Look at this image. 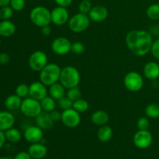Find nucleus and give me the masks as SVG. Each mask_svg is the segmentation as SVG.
I'll return each mask as SVG.
<instances>
[{
	"mask_svg": "<svg viewBox=\"0 0 159 159\" xmlns=\"http://www.w3.org/2000/svg\"><path fill=\"white\" fill-rule=\"evenodd\" d=\"M153 38L152 34L143 30H133L126 36V44L130 52L136 56H145L151 51Z\"/></svg>",
	"mask_w": 159,
	"mask_h": 159,
	"instance_id": "nucleus-1",
	"label": "nucleus"
},
{
	"mask_svg": "<svg viewBox=\"0 0 159 159\" xmlns=\"http://www.w3.org/2000/svg\"><path fill=\"white\" fill-rule=\"evenodd\" d=\"M81 80V75L79 70L74 66L64 67L61 68L59 82L65 87L66 89L79 86Z\"/></svg>",
	"mask_w": 159,
	"mask_h": 159,
	"instance_id": "nucleus-2",
	"label": "nucleus"
},
{
	"mask_svg": "<svg viewBox=\"0 0 159 159\" xmlns=\"http://www.w3.org/2000/svg\"><path fill=\"white\" fill-rule=\"evenodd\" d=\"M61 68L55 63H48L39 73V79L46 86H51L59 82Z\"/></svg>",
	"mask_w": 159,
	"mask_h": 159,
	"instance_id": "nucleus-3",
	"label": "nucleus"
},
{
	"mask_svg": "<svg viewBox=\"0 0 159 159\" xmlns=\"http://www.w3.org/2000/svg\"><path fill=\"white\" fill-rule=\"evenodd\" d=\"M30 19L35 26L41 28L51 23V11L45 6H35L30 12Z\"/></svg>",
	"mask_w": 159,
	"mask_h": 159,
	"instance_id": "nucleus-4",
	"label": "nucleus"
},
{
	"mask_svg": "<svg viewBox=\"0 0 159 159\" xmlns=\"http://www.w3.org/2000/svg\"><path fill=\"white\" fill-rule=\"evenodd\" d=\"M91 20L89 15L84 13H76L75 15L70 17L68 22V27L71 31L74 33H82L88 29L90 25Z\"/></svg>",
	"mask_w": 159,
	"mask_h": 159,
	"instance_id": "nucleus-5",
	"label": "nucleus"
},
{
	"mask_svg": "<svg viewBox=\"0 0 159 159\" xmlns=\"http://www.w3.org/2000/svg\"><path fill=\"white\" fill-rule=\"evenodd\" d=\"M20 110L25 116L30 118H35L43 111L40 101L31 97L23 99Z\"/></svg>",
	"mask_w": 159,
	"mask_h": 159,
	"instance_id": "nucleus-6",
	"label": "nucleus"
},
{
	"mask_svg": "<svg viewBox=\"0 0 159 159\" xmlns=\"http://www.w3.org/2000/svg\"><path fill=\"white\" fill-rule=\"evenodd\" d=\"M124 85L130 92H138L144 85V79L140 73L130 71L124 76Z\"/></svg>",
	"mask_w": 159,
	"mask_h": 159,
	"instance_id": "nucleus-7",
	"label": "nucleus"
},
{
	"mask_svg": "<svg viewBox=\"0 0 159 159\" xmlns=\"http://www.w3.org/2000/svg\"><path fill=\"white\" fill-rule=\"evenodd\" d=\"M48 64V55L42 51H36L33 52L28 60V65L30 69L38 72H40Z\"/></svg>",
	"mask_w": 159,
	"mask_h": 159,
	"instance_id": "nucleus-8",
	"label": "nucleus"
},
{
	"mask_svg": "<svg viewBox=\"0 0 159 159\" xmlns=\"http://www.w3.org/2000/svg\"><path fill=\"white\" fill-rule=\"evenodd\" d=\"M153 141V136L148 130H138L133 138L134 144L140 149H146L151 146Z\"/></svg>",
	"mask_w": 159,
	"mask_h": 159,
	"instance_id": "nucleus-9",
	"label": "nucleus"
},
{
	"mask_svg": "<svg viewBox=\"0 0 159 159\" xmlns=\"http://www.w3.org/2000/svg\"><path fill=\"white\" fill-rule=\"evenodd\" d=\"M61 122L64 125L69 128L78 127L81 123V116L79 112L73 108L63 110L61 113Z\"/></svg>",
	"mask_w": 159,
	"mask_h": 159,
	"instance_id": "nucleus-10",
	"label": "nucleus"
},
{
	"mask_svg": "<svg viewBox=\"0 0 159 159\" xmlns=\"http://www.w3.org/2000/svg\"><path fill=\"white\" fill-rule=\"evenodd\" d=\"M71 43L68 38L59 37L54 39L51 43V50L57 55H65L71 52Z\"/></svg>",
	"mask_w": 159,
	"mask_h": 159,
	"instance_id": "nucleus-11",
	"label": "nucleus"
},
{
	"mask_svg": "<svg viewBox=\"0 0 159 159\" xmlns=\"http://www.w3.org/2000/svg\"><path fill=\"white\" fill-rule=\"evenodd\" d=\"M51 23L56 26H63L69 20V12L67 8L57 6L51 11Z\"/></svg>",
	"mask_w": 159,
	"mask_h": 159,
	"instance_id": "nucleus-12",
	"label": "nucleus"
},
{
	"mask_svg": "<svg viewBox=\"0 0 159 159\" xmlns=\"http://www.w3.org/2000/svg\"><path fill=\"white\" fill-rule=\"evenodd\" d=\"M43 130L37 125L30 126L26 127L23 134L25 140L30 144L40 142L43 138Z\"/></svg>",
	"mask_w": 159,
	"mask_h": 159,
	"instance_id": "nucleus-13",
	"label": "nucleus"
},
{
	"mask_svg": "<svg viewBox=\"0 0 159 159\" xmlns=\"http://www.w3.org/2000/svg\"><path fill=\"white\" fill-rule=\"evenodd\" d=\"M29 96L34 99L40 101L48 96L47 86L40 81L34 82L29 85Z\"/></svg>",
	"mask_w": 159,
	"mask_h": 159,
	"instance_id": "nucleus-14",
	"label": "nucleus"
},
{
	"mask_svg": "<svg viewBox=\"0 0 159 159\" xmlns=\"http://www.w3.org/2000/svg\"><path fill=\"white\" fill-rule=\"evenodd\" d=\"M90 20L93 22H102L108 17L109 11L107 7L101 5L93 6L88 14Z\"/></svg>",
	"mask_w": 159,
	"mask_h": 159,
	"instance_id": "nucleus-15",
	"label": "nucleus"
},
{
	"mask_svg": "<svg viewBox=\"0 0 159 159\" xmlns=\"http://www.w3.org/2000/svg\"><path fill=\"white\" fill-rule=\"evenodd\" d=\"M15 121V116L9 110L0 111V130L5 132L13 127Z\"/></svg>",
	"mask_w": 159,
	"mask_h": 159,
	"instance_id": "nucleus-16",
	"label": "nucleus"
},
{
	"mask_svg": "<svg viewBox=\"0 0 159 159\" xmlns=\"http://www.w3.org/2000/svg\"><path fill=\"white\" fill-rule=\"evenodd\" d=\"M28 153L34 159H42L44 158L48 153V149L46 146L42 143H34L31 144L28 148Z\"/></svg>",
	"mask_w": 159,
	"mask_h": 159,
	"instance_id": "nucleus-17",
	"label": "nucleus"
},
{
	"mask_svg": "<svg viewBox=\"0 0 159 159\" xmlns=\"http://www.w3.org/2000/svg\"><path fill=\"white\" fill-rule=\"evenodd\" d=\"M143 73L146 79L155 80L159 78V65L155 61H149L145 64L143 68Z\"/></svg>",
	"mask_w": 159,
	"mask_h": 159,
	"instance_id": "nucleus-18",
	"label": "nucleus"
},
{
	"mask_svg": "<svg viewBox=\"0 0 159 159\" xmlns=\"http://www.w3.org/2000/svg\"><path fill=\"white\" fill-rule=\"evenodd\" d=\"M37 125L42 130H49L54 125V122L50 116V113L42 111L40 114L35 117Z\"/></svg>",
	"mask_w": 159,
	"mask_h": 159,
	"instance_id": "nucleus-19",
	"label": "nucleus"
},
{
	"mask_svg": "<svg viewBox=\"0 0 159 159\" xmlns=\"http://www.w3.org/2000/svg\"><path fill=\"white\" fill-rule=\"evenodd\" d=\"M110 120V116L104 110H96L91 115V121L93 124L96 126L107 125Z\"/></svg>",
	"mask_w": 159,
	"mask_h": 159,
	"instance_id": "nucleus-20",
	"label": "nucleus"
},
{
	"mask_svg": "<svg viewBox=\"0 0 159 159\" xmlns=\"http://www.w3.org/2000/svg\"><path fill=\"white\" fill-rule=\"evenodd\" d=\"M16 30V25L9 20H2L0 22V36L2 37H10Z\"/></svg>",
	"mask_w": 159,
	"mask_h": 159,
	"instance_id": "nucleus-21",
	"label": "nucleus"
},
{
	"mask_svg": "<svg viewBox=\"0 0 159 159\" xmlns=\"http://www.w3.org/2000/svg\"><path fill=\"white\" fill-rule=\"evenodd\" d=\"M23 99L16 94L10 95L6 99L4 102V105L6 108L9 111H14L18 109H20Z\"/></svg>",
	"mask_w": 159,
	"mask_h": 159,
	"instance_id": "nucleus-22",
	"label": "nucleus"
},
{
	"mask_svg": "<svg viewBox=\"0 0 159 159\" xmlns=\"http://www.w3.org/2000/svg\"><path fill=\"white\" fill-rule=\"evenodd\" d=\"M65 89H66L60 82L54 83L49 86V96L57 101L65 96Z\"/></svg>",
	"mask_w": 159,
	"mask_h": 159,
	"instance_id": "nucleus-23",
	"label": "nucleus"
},
{
	"mask_svg": "<svg viewBox=\"0 0 159 159\" xmlns=\"http://www.w3.org/2000/svg\"><path fill=\"white\" fill-rule=\"evenodd\" d=\"M113 137V130L108 125L101 126L97 131V138L101 142H107Z\"/></svg>",
	"mask_w": 159,
	"mask_h": 159,
	"instance_id": "nucleus-24",
	"label": "nucleus"
},
{
	"mask_svg": "<svg viewBox=\"0 0 159 159\" xmlns=\"http://www.w3.org/2000/svg\"><path fill=\"white\" fill-rule=\"evenodd\" d=\"M5 135H6V141L12 143V144H16V143L20 142L22 139L21 132L18 129L14 128V127L6 130Z\"/></svg>",
	"mask_w": 159,
	"mask_h": 159,
	"instance_id": "nucleus-25",
	"label": "nucleus"
},
{
	"mask_svg": "<svg viewBox=\"0 0 159 159\" xmlns=\"http://www.w3.org/2000/svg\"><path fill=\"white\" fill-rule=\"evenodd\" d=\"M40 102L42 107V110L48 112V113H51V111L55 110L56 107H57L56 100L50 96H47L46 97L43 98Z\"/></svg>",
	"mask_w": 159,
	"mask_h": 159,
	"instance_id": "nucleus-26",
	"label": "nucleus"
},
{
	"mask_svg": "<svg viewBox=\"0 0 159 159\" xmlns=\"http://www.w3.org/2000/svg\"><path fill=\"white\" fill-rule=\"evenodd\" d=\"M145 115L150 119L159 118V104L152 102L148 104L145 108Z\"/></svg>",
	"mask_w": 159,
	"mask_h": 159,
	"instance_id": "nucleus-27",
	"label": "nucleus"
},
{
	"mask_svg": "<svg viewBox=\"0 0 159 159\" xmlns=\"http://www.w3.org/2000/svg\"><path fill=\"white\" fill-rule=\"evenodd\" d=\"M146 15L150 20H159V3H154L150 5L147 8Z\"/></svg>",
	"mask_w": 159,
	"mask_h": 159,
	"instance_id": "nucleus-28",
	"label": "nucleus"
},
{
	"mask_svg": "<svg viewBox=\"0 0 159 159\" xmlns=\"http://www.w3.org/2000/svg\"><path fill=\"white\" fill-rule=\"evenodd\" d=\"M89 104L88 101H86L84 99H82V98L73 102L72 106V108L75 110L77 112H79V113L86 112L89 110Z\"/></svg>",
	"mask_w": 159,
	"mask_h": 159,
	"instance_id": "nucleus-29",
	"label": "nucleus"
},
{
	"mask_svg": "<svg viewBox=\"0 0 159 159\" xmlns=\"http://www.w3.org/2000/svg\"><path fill=\"white\" fill-rule=\"evenodd\" d=\"M66 96L68 99H71L74 102L82 98V93H81V90L79 88V86H77L68 89Z\"/></svg>",
	"mask_w": 159,
	"mask_h": 159,
	"instance_id": "nucleus-30",
	"label": "nucleus"
},
{
	"mask_svg": "<svg viewBox=\"0 0 159 159\" xmlns=\"http://www.w3.org/2000/svg\"><path fill=\"white\" fill-rule=\"evenodd\" d=\"M14 10L10 6L0 8V19L2 20H9L13 16Z\"/></svg>",
	"mask_w": 159,
	"mask_h": 159,
	"instance_id": "nucleus-31",
	"label": "nucleus"
},
{
	"mask_svg": "<svg viewBox=\"0 0 159 159\" xmlns=\"http://www.w3.org/2000/svg\"><path fill=\"white\" fill-rule=\"evenodd\" d=\"M93 6L90 0H82L79 2L78 9H79V12L88 15L89 13L90 10L92 9V8H93Z\"/></svg>",
	"mask_w": 159,
	"mask_h": 159,
	"instance_id": "nucleus-32",
	"label": "nucleus"
},
{
	"mask_svg": "<svg viewBox=\"0 0 159 159\" xmlns=\"http://www.w3.org/2000/svg\"><path fill=\"white\" fill-rule=\"evenodd\" d=\"M15 94H16L22 99L26 98V96H29V85L25 83H21L18 85L16 88Z\"/></svg>",
	"mask_w": 159,
	"mask_h": 159,
	"instance_id": "nucleus-33",
	"label": "nucleus"
},
{
	"mask_svg": "<svg viewBox=\"0 0 159 159\" xmlns=\"http://www.w3.org/2000/svg\"><path fill=\"white\" fill-rule=\"evenodd\" d=\"M57 105L58 106V107L60 109H61L62 110H68V109L72 108L73 106V102L71 100V99H68L66 96H64L61 99H58L57 101Z\"/></svg>",
	"mask_w": 159,
	"mask_h": 159,
	"instance_id": "nucleus-34",
	"label": "nucleus"
},
{
	"mask_svg": "<svg viewBox=\"0 0 159 159\" xmlns=\"http://www.w3.org/2000/svg\"><path fill=\"white\" fill-rule=\"evenodd\" d=\"M85 45L80 41H75L74 43H71V52L76 55L82 54L85 51Z\"/></svg>",
	"mask_w": 159,
	"mask_h": 159,
	"instance_id": "nucleus-35",
	"label": "nucleus"
},
{
	"mask_svg": "<svg viewBox=\"0 0 159 159\" xmlns=\"http://www.w3.org/2000/svg\"><path fill=\"white\" fill-rule=\"evenodd\" d=\"M9 6H11L14 11L20 12L25 8L26 6V0H11Z\"/></svg>",
	"mask_w": 159,
	"mask_h": 159,
	"instance_id": "nucleus-36",
	"label": "nucleus"
},
{
	"mask_svg": "<svg viewBox=\"0 0 159 159\" xmlns=\"http://www.w3.org/2000/svg\"><path fill=\"white\" fill-rule=\"evenodd\" d=\"M137 127H138V130H148V128L150 127V121H149L148 117H146V116L140 117L137 122Z\"/></svg>",
	"mask_w": 159,
	"mask_h": 159,
	"instance_id": "nucleus-37",
	"label": "nucleus"
},
{
	"mask_svg": "<svg viewBox=\"0 0 159 159\" xmlns=\"http://www.w3.org/2000/svg\"><path fill=\"white\" fill-rule=\"evenodd\" d=\"M150 52L155 59L159 60V38L153 41Z\"/></svg>",
	"mask_w": 159,
	"mask_h": 159,
	"instance_id": "nucleus-38",
	"label": "nucleus"
},
{
	"mask_svg": "<svg viewBox=\"0 0 159 159\" xmlns=\"http://www.w3.org/2000/svg\"><path fill=\"white\" fill-rule=\"evenodd\" d=\"M50 116H51V119L53 120L54 122H57V121L61 120V113L58 110H54L51 111L50 113Z\"/></svg>",
	"mask_w": 159,
	"mask_h": 159,
	"instance_id": "nucleus-39",
	"label": "nucleus"
},
{
	"mask_svg": "<svg viewBox=\"0 0 159 159\" xmlns=\"http://www.w3.org/2000/svg\"><path fill=\"white\" fill-rule=\"evenodd\" d=\"M10 61V56L6 52L0 53V64L1 65H6Z\"/></svg>",
	"mask_w": 159,
	"mask_h": 159,
	"instance_id": "nucleus-40",
	"label": "nucleus"
},
{
	"mask_svg": "<svg viewBox=\"0 0 159 159\" xmlns=\"http://www.w3.org/2000/svg\"><path fill=\"white\" fill-rule=\"evenodd\" d=\"M57 6H61V7L68 8L72 3V0H54Z\"/></svg>",
	"mask_w": 159,
	"mask_h": 159,
	"instance_id": "nucleus-41",
	"label": "nucleus"
},
{
	"mask_svg": "<svg viewBox=\"0 0 159 159\" xmlns=\"http://www.w3.org/2000/svg\"><path fill=\"white\" fill-rule=\"evenodd\" d=\"M13 159H32L28 152H20L15 155Z\"/></svg>",
	"mask_w": 159,
	"mask_h": 159,
	"instance_id": "nucleus-42",
	"label": "nucleus"
},
{
	"mask_svg": "<svg viewBox=\"0 0 159 159\" xmlns=\"http://www.w3.org/2000/svg\"><path fill=\"white\" fill-rule=\"evenodd\" d=\"M40 32L43 34V36H49L51 35V32H52V30L51 27L50 26V25H47V26H43V27L40 28Z\"/></svg>",
	"mask_w": 159,
	"mask_h": 159,
	"instance_id": "nucleus-43",
	"label": "nucleus"
},
{
	"mask_svg": "<svg viewBox=\"0 0 159 159\" xmlns=\"http://www.w3.org/2000/svg\"><path fill=\"white\" fill-rule=\"evenodd\" d=\"M6 135H5V132L2 130H0V150L2 148V147L4 146L5 143H6Z\"/></svg>",
	"mask_w": 159,
	"mask_h": 159,
	"instance_id": "nucleus-44",
	"label": "nucleus"
},
{
	"mask_svg": "<svg viewBox=\"0 0 159 159\" xmlns=\"http://www.w3.org/2000/svg\"><path fill=\"white\" fill-rule=\"evenodd\" d=\"M11 0H0V8L9 6Z\"/></svg>",
	"mask_w": 159,
	"mask_h": 159,
	"instance_id": "nucleus-45",
	"label": "nucleus"
},
{
	"mask_svg": "<svg viewBox=\"0 0 159 159\" xmlns=\"http://www.w3.org/2000/svg\"><path fill=\"white\" fill-rule=\"evenodd\" d=\"M0 159H11V158H8V157H0Z\"/></svg>",
	"mask_w": 159,
	"mask_h": 159,
	"instance_id": "nucleus-46",
	"label": "nucleus"
},
{
	"mask_svg": "<svg viewBox=\"0 0 159 159\" xmlns=\"http://www.w3.org/2000/svg\"><path fill=\"white\" fill-rule=\"evenodd\" d=\"M2 45V40H1V38H0V47H1Z\"/></svg>",
	"mask_w": 159,
	"mask_h": 159,
	"instance_id": "nucleus-47",
	"label": "nucleus"
},
{
	"mask_svg": "<svg viewBox=\"0 0 159 159\" xmlns=\"http://www.w3.org/2000/svg\"><path fill=\"white\" fill-rule=\"evenodd\" d=\"M158 1H159V0H158Z\"/></svg>",
	"mask_w": 159,
	"mask_h": 159,
	"instance_id": "nucleus-48",
	"label": "nucleus"
}]
</instances>
